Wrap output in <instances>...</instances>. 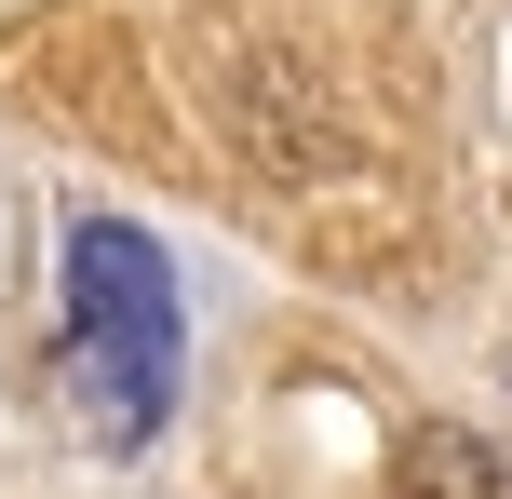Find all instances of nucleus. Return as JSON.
<instances>
[{"label": "nucleus", "instance_id": "f257e3e1", "mask_svg": "<svg viewBox=\"0 0 512 499\" xmlns=\"http://www.w3.org/2000/svg\"><path fill=\"white\" fill-rule=\"evenodd\" d=\"M54 284H68V392L81 419H95V446H149L162 419H176V270H162V243L135 230V216H81L68 257H54Z\"/></svg>", "mask_w": 512, "mask_h": 499}, {"label": "nucleus", "instance_id": "f03ea898", "mask_svg": "<svg viewBox=\"0 0 512 499\" xmlns=\"http://www.w3.org/2000/svg\"><path fill=\"white\" fill-rule=\"evenodd\" d=\"M391 499H512V459L472 446V432H418L405 473H391Z\"/></svg>", "mask_w": 512, "mask_h": 499}]
</instances>
